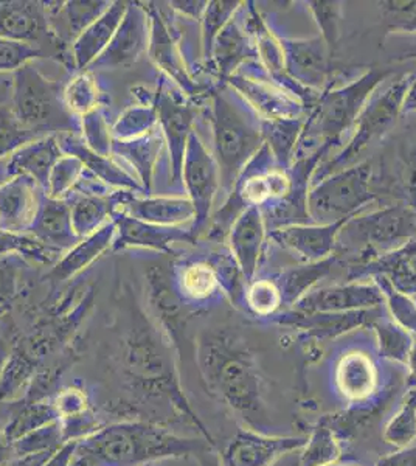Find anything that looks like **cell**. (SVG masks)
I'll list each match as a JSON object with an SVG mask.
<instances>
[{"mask_svg":"<svg viewBox=\"0 0 416 466\" xmlns=\"http://www.w3.org/2000/svg\"><path fill=\"white\" fill-rule=\"evenodd\" d=\"M195 350L207 392L244 428L259 431L266 420V381L248 340L232 329H213L200 334Z\"/></svg>","mask_w":416,"mask_h":466,"instance_id":"cell-1","label":"cell"},{"mask_svg":"<svg viewBox=\"0 0 416 466\" xmlns=\"http://www.w3.org/2000/svg\"><path fill=\"white\" fill-rule=\"evenodd\" d=\"M217 450L204 437H184L142 420L112 421L78 440L69 466H147L167 459L199 457Z\"/></svg>","mask_w":416,"mask_h":466,"instance_id":"cell-2","label":"cell"},{"mask_svg":"<svg viewBox=\"0 0 416 466\" xmlns=\"http://www.w3.org/2000/svg\"><path fill=\"white\" fill-rule=\"evenodd\" d=\"M10 109L17 120L41 137L81 133V120L64 101V87L48 80L35 63L13 72Z\"/></svg>","mask_w":416,"mask_h":466,"instance_id":"cell-3","label":"cell"},{"mask_svg":"<svg viewBox=\"0 0 416 466\" xmlns=\"http://www.w3.org/2000/svg\"><path fill=\"white\" fill-rule=\"evenodd\" d=\"M213 137L222 184L230 188L244 165L259 148L261 133L255 120L226 92H219L213 98Z\"/></svg>","mask_w":416,"mask_h":466,"instance_id":"cell-4","label":"cell"},{"mask_svg":"<svg viewBox=\"0 0 416 466\" xmlns=\"http://www.w3.org/2000/svg\"><path fill=\"white\" fill-rule=\"evenodd\" d=\"M370 167L358 165L323 180L308 197V208L319 224L345 223L359 207L371 199Z\"/></svg>","mask_w":416,"mask_h":466,"instance_id":"cell-5","label":"cell"},{"mask_svg":"<svg viewBox=\"0 0 416 466\" xmlns=\"http://www.w3.org/2000/svg\"><path fill=\"white\" fill-rule=\"evenodd\" d=\"M306 435H266L241 426L218 454L219 466H270L305 446Z\"/></svg>","mask_w":416,"mask_h":466,"instance_id":"cell-6","label":"cell"},{"mask_svg":"<svg viewBox=\"0 0 416 466\" xmlns=\"http://www.w3.org/2000/svg\"><path fill=\"white\" fill-rule=\"evenodd\" d=\"M188 199L195 207V224L193 230H199L208 218L211 204L221 186V176L217 160L213 159L199 136L191 133L185 149L182 176Z\"/></svg>","mask_w":416,"mask_h":466,"instance_id":"cell-7","label":"cell"},{"mask_svg":"<svg viewBox=\"0 0 416 466\" xmlns=\"http://www.w3.org/2000/svg\"><path fill=\"white\" fill-rule=\"evenodd\" d=\"M149 46V16L142 4L129 2L127 15L105 52L89 69H118L136 63Z\"/></svg>","mask_w":416,"mask_h":466,"instance_id":"cell-8","label":"cell"},{"mask_svg":"<svg viewBox=\"0 0 416 466\" xmlns=\"http://www.w3.org/2000/svg\"><path fill=\"white\" fill-rule=\"evenodd\" d=\"M382 302L384 297L380 287L350 283L306 292L299 302L294 303V311L301 314L351 313L378 309Z\"/></svg>","mask_w":416,"mask_h":466,"instance_id":"cell-9","label":"cell"},{"mask_svg":"<svg viewBox=\"0 0 416 466\" xmlns=\"http://www.w3.org/2000/svg\"><path fill=\"white\" fill-rule=\"evenodd\" d=\"M0 36L30 46L53 39L55 32L46 4L0 0Z\"/></svg>","mask_w":416,"mask_h":466,"instance_id":"cell-10","label":"cell"},{"mask_svg":"<svg viewBox=\"0 0 416 466\" xmlns=\"http://www.w3.org/2000/svg\"><path fill=\"white\" fill-rule=\"evenodd\" d=\"M63 156L56 136H48L26 144L6 159L0 160V184L19 176H28L46 191L53 167Z\"/></svg>","mask_w":416,"mask_h":466,"instance_id":"cell-11","label":"cell"},{"mask_svg":"<svg viewBox=\"0 0 416 466\" xmlns=\"http://www.w3.org/2000/svg\"><path fill=\"white\" fill-rule=\"evenodd\" d=\"M407 94V81L401 80L396 85L385 89L384 94L376 96L370 106L365 109L358 122V131L351 140V145L343 151L340 159L336 160L334 165L340 162H350L358 156L362 149L367 148L374 138L380 137L387 127H391L395 120L396 114L402 105V98Z\"/></svg>","mask_w":416,"mask_h":466,"instance_id":"cell-12","label":"cell"},{"mask_svg":"<svg viewBox=\"0 0 416 466\" xmlns=\"http://www.w3.org/2000/svg\"><path fill=\"white\" fill-rule=\"evenodd\" d=\"M334 386L348 404L367 403L384 390L380 369L362 351H350L338 360Z\"/></svg>","mask_w":416,"mask_h":466,"instance_id":"cell-13","label":"cell"},{"mask_svg":"<svg viewBox=\"0 0 416 466\" xmlns=\"http://www.w3.org/2000/svg\"><path fill=\"white\" fill-rule=\"evenodd\" d=\"M380 80V75L371 74L359 83L330 94L319 107L317 131L328 138L342 133L353 122L354 116H358L359 106Z\"/></svg>","mask_w":416,"mask_h":466,"instance_id":"cell-14","label":"cell"},{"mask_svg":"<svg viewBox=\"0 0 416 466\" xmlns=\"http://www.w3.org/2000/svg\"><path fill=\"white\" fill-rule=\"evenodd\" d=\"M157 109L158 127L162 129L165 142L168 144L169 160H171V179L178 182L182 176L185 149L190 138L195 114L190 106H185L173 96L160 89L154 101Z\"/></svg>","mask_w":416,"mask_h":466,"instance_id":"cell-15","label":"cell"},{"mask_svg":"<svg viewBox=\"0 0 416 466\" xmlns=\"http://www.w3.org/2000/svg\"><path fill=\"white\" fill-rule=\"evenodd\" d=\"M28 232L55 254L72 249L83 239L75 232L69 202L47 195L41 198V206Z\"/></svg>","mask_w":416,"mask_h":466,"instance_id":"cell-16","label":"cell"},{"mask_svg":"<svg viewBox=\"0 0 416 466\" xmlns=\"http://www.w3.org/2000/svg\"><path fill=\"white\" fill-rule=\"evenodd\" d=\"M36 182L19 176L0 184V228L6 232H25L32 226L41 206Z\"/></svg>","mask_w":416,"mask_h":466,"instance_id":"cell-17","label":"cell"},{"mask_svg":"<svg viewBox=\"0 0 416 466\" xmlns=\"http://www.w3.org/2000/svg\"><path fill=\"white\" fill-rule=\"evenodd\" d=\"M342 232L348 237L364 239L367 244L389 246L400 239L411 238L416 233L415 217L407 208L396 207L351 221Z\"/></svg>","mask_w":416,"mask_h":466,"instance_id":"cell-18","label":"cell"},{"mask_svg":"<svg viewBox=\"0 0 416 466\" xmlns=\"http://www.w3.org/2000/svg\"><path fill=\"white\" fill-rule=\"evenodd\" d=\"M380 309V308H378ZM378 309L351 311V313L279 314L277 322L300 329L317 340H328L350 333L359 327L373 325L378 320Z\"/></svg>","mask_w":416,"mask_h":466,"instance_id":"cell-19","label":"cell"},{"mask_svg":"<svg viewBox=\"0 0 416 466\" xmlns=\"http://www.w3.org/2000/svg\"><path fill=\"white\" fill-rule=\"evenodd\" d=\"M117 235L114 249L125 248H143V249L169 252L171 246L179 241H191L193 233L180 228H164L156 224L143 223L127 217L125 213H116Z\"/></svg>","mask_w":416,"mask_h":466,"instance_id":"cell-20","label":"cell"},{"mask_svg":"<svg viewBox=\"0 0 416 466\" xmlns=\"http://www.w3.org/2000/svg\"><path fill=\"white\" fill-rule=\"evenodd\" d=\"M131 191L118 212L127 217L143 221V223L156 224L164 228H179L187 221H195V207L188 198L179 197H149L137 198Z\"/></svg>","mask_w":416,"mask_h":466,"instance_id":"cell-21","label":"cell"},{"mask_svg":"<svg viewBox=\"0 0 416 466\" xmlns=\"http://www.w3.org/2000/svg\"><path fill=\"white\" fill-rule=\"evenodd\" d=\"M127 6L129 2H112L105 15L98 17L75 39L72 43L75 69L85 72L96 63V59L105 52L120 27L123 17L127 15Z\"/></svg>","mask_w":416,"mask_h":466,"instance_id":"cell-22","label":"cell"},{"mask_svg":"<svg viewBox=\"0 0 416 466\" xmlns=\"http://www.w3.org/2000/svg\"><path fill=\"white\" fill-rule=\"evenodd\" d=\"M56 137L64 154L78 157L85 165L86 170L89 171L90 175L96 176V179H100L106 186L118 187L120 190L143 191L140 182L134 176L123 170L120 165L111 160V157H106L92 151L83 142L79 134H59Z\"/></svg>","mask_w":416,"mask_h":466,"instance_id":"cell-23","label":"cell"},{"mask_svg":"<svg viewBox=\"0 0 416 466\" xmlns=\"http://www.w3.org/2000/svg\"><path fill=\"white\" fill-rule=\"evenodd\" d=\"M116 235L117 224L112 219L111 223L106 224L96 232L90 233L89 237H85L78 244H75L72 249L67 250L63 258L48 272V280L52 281L53 285H59L85 270L114 246Z\"/></svg>","mask_w":416,"mask_h":466,"instance_id":"cell-24","label":"cell"},{"mask_svg":"<svg viewBox=\"0 0 416 466\" xmlns=\"http://www.w3.org/2000/svg\"><path fill=\"white\" fill-rule=\"evenodd\" d=\"M149 16V46L147 52L157 67L167 72L178 85L185 90L191 92L193 83L185 70L184 59L180 56L179 50L174 44L173 35L169 33L168 25L164 21V16L158 13L157 6L147 4L145 6Z\"/></svg>","mask_w":416,"mask_h":466,"instance_id":"cell-25","label":"cell"},{"mask_svg":"<svg viewBox=\"0 0 416 466\" xmlns=\"http://www.w3.org/2000/svg\"><path fill=\"white\" fill-rule=\"evenodd\" d=\"M264 228L259 207L249 206L243 215L233 224L230 246L238 265L248 279H252L259 266V252L263 244Z\"/></svg>","mask_w":416,"mask_h":466,"instance_id":"cell-26","label":"cell"},{"mask_svg":"<svg viewBox=\"0 0 416 466\" xmlns=\"http://www.w3.org/2000/svg\"><path fill=\"white\" fill-rule=\"evenodd\" d=\"M129 191H114L109 197L79 195L72 204V224L79 238L89 237L107 223H111L118 207L122 206Z\"/></svg>","mask_w":416,"mask_h":466,"instance_id":"cell-27","label":"cell"},{"mask_svg":"<svg viewBox=\"0 0 416 466\" xmlns=\"http://www.w3.org/2000/svg\"><path fill=\"white\" fill-rule=\"evenodd\" d=\"M345 223L321 224L314 228H281L274 233V238L286 248L301 255L306 260H325L334 249L339 228Z\"/></svg>","mask_w":416,"mask_h":466,"instance_id":"cell-28","label":"cell"},{"mask_svg":"<svg viewBox=\"0 0 416 466\" xmlns=\"http://www.w3.org/2000/svg\"><path fill=\"white\" fill-rule=\"evenodd\" d=\"M162 145H164V138L153 131L143 137L132 138V140H114L112 153L120 156L131 165L132 168H136L137 180L143 191L151 193L154 170H156Z\"/></svg>","mask_w":416,"mask_h":466,"instance_id":"cell-29","label":"cell"},{"mask_svg":"<svg viewBox=\"0 0 416 466\" xmlns=\"http://www.w3.org/2000/svg\"><path fill=\"white\" fill-rule=\"evenodd\" d=\"M345 446L331 426L320 419L306 435L300 450V466H331L342 461Z\"/></svg>","mask_w":416,"mask_h":466,"instance_id":"cell-30","label":"cell"},{"mask_svg":"<svg viewBox=\"0 0 416 466\" xmlns=\"http://www.w3.org/2000/svg\"><path fill=\"white\" fill-rule=\"evenodd\" d=\"M385 445L402 450L416 443V384H411L382 431Z\"/></svg>","mask_w":416,"mask_h":466,"instance_id":"cell-31","label":"cell"},{"mask_svg":"<svg viewBox=\"0 0 416 466\" xmlns=\"http://www.w3.org/2000/svg\"><path fill=\"white\" fill-rule=\"evenodd\" d=\"M219 289V274L213 266L207 263H191L185 266L178 279L176 291L180 300L188 302H206Z\"/></svg>","mask_w":416,"mask_h":466,"instance_id":"cell-32","label":"cell"},{"mask_svg":"<svg viewBox=\"0 0 416 466\" xmlns=\"http://www.w3.org/2000/svg\"><path fill=\"white\" fill-rule=\"evenodd\" d=\"M249 54L248 39L233 21H228L226 27L218 33L213 41L210 56L217 59L221 74H230L239 61Z\"/></svg>","mask_w":416,"mask_h":466,"instance_id":"cell-33","label":"cell"},{"mask_svg":"<svg viewBox=\"0 0 416 466\" xmlns=\"http://www.w3.org/2000/svg\"><path fill=\"white\" fill-rule=\"evenodd\" d=\"M100 98V90L96 86V78L87 70L79 72L69 81V85L64 87V101L69 107V111L79 120L87 116L89 112L96 111Z\"/></svg>","mask_w":416,"mask_h":466,"instance_id":"cell-34","label":"cell"},{"mask_svg":"<svg viewBox=\"0 0 416 466\" xmlns=\"http://www.w3.org/2000/svg\"><path fill=\"white\" fill-rule=\"evenodd\" d=\"M373 329L378 336L380 356L401 366H407V360L413 347V340L409 333L398 327L396 323L384 322V320H376L373 323Z\"/></svg>","mask_w":416,"mask_h":466,"instance_id":"cell-35","label":"cell"},{"mask_svg":"<svg viewBox=\"0 0 416 466\" xmlns=\"http://www.w3.org/2000/svg\"><path fill=\"white\" fill-rule=\"evenodd\" d=\"M158 125L156 106H132L123 112L112 127L114 140H132L153 133Z\"/></svg>","mask_w":416,"mask_h":466,"instance_id":"cell-36","label":"cell"},{"mask_svg":"<svg viewBox=\"0 0 416 466\" xmlns=\"http://www.w3.org/2000/svg\"><path fill=\"white\" fill-rule=\"evenodd\" d=\"M85 173L86 167L78 157L64 154L53 167L46 195L53 199H64V197H67L76 188Z\"/></svg>","mask_w":416,"mask_h":466,"instance_id":"cell-37","label":"cell"},{"mask_svg":"<svg viewBox=\"0 0 416 466\" xmlns=\"http://www.w3.org/2000/svg\"><path fill=\"white\" fill-rule=\"evenodd\" d=\"M391 279V285L402 294H415L416 292V244L407 246L406 249L400 250L398 254L391 255L385 261L384 268H380Z\"/></svg>","mask_w":416,"mask_h":466,"instance_id":"cell-38","label":"cell"},{"mask_svg":"<svg viewBox=\"0 0 416 466\" xmlns=\"http://www.w3.org/2000/svg\"><path fill=\"white\" fill-rule=\"evenodd\" d=\"M290 193V180L281 173L252 176L244 182L243 199L250 206H259L272 198H286Z\"/></svg>","mask_w":416,"mask_h":466,"instance_id":"cell-39","label":"cell"},{"mask_svg":"<svg viewBox=\"0 0 416 466\" xmlns=\"http://www.w3.org/2000/svg\"><path fill=\"white\" fill-rule=\"evenodd\" d=\"M39 138L43 137L17 120L10 106L0 105V160L6 159L17 149Z\"/></svg>","mask_w":416,"mask_h":466,"instance_id":"cell-40","label":"cell"},{"mask_svg":"<svg viewBox=\"0 0 416 466\" xmlns=\"http://www.w3.org/2000/svg\"><path fill=\"white\" fill-rule=\"evenodd\" d=\"M331 260H321L320 263L312 266H305L300 269L290 270L289 274H286L285 279L281 281V296L283 302L294 305L299 302L306 292H309V288L316 283L320 277L325 276V272L330 269Z\"/></svg>","mask_w":416,"mask_h":466,"instance_id":"cell-41","label":"cell"},{"mask_svg":"<svg viewBox=\"0 0 416 466\" xmlns=\"http://www.w3.org/2000/svg\"><path fill=\"white\" fill-rule=\"evenodd\" d=\"M290 64L299 75L308 80L321 78L327 70V59L323 46L319 41L311 43H295L290 46Z\"/></svg>","mask_w":416,"mask_h":466,"instance_id":"cell-42","label":"cell"},{"mask_svg":"<svg viewBox=\"0 0 416 466\" xmlns=\"http://www.w3.org/2000/svg\"><path fill=\"white\" fill-rule=\"evenodd\" d=\"M112 2H101V0H81V2H66L63 6L64 19L67 24V33L72 39L85 32L86 28L92 25L98 17L105 15L106 10L111 6Z\"/></svg>","mask_w":416,"mask_h":466,"instance_id":"cell-43","label":"cell"},{"mask_svg":"<svg viewBox=\"0 0 416 466\" xmlns=\"http://www.w3.org/2000/svg\"><path fill=\"white\" fill-rule=\"evenodd\" d=\"M11 254L21 255L24 258H32L41 263H48L52 260V255L55 252L47 249L32 235L6 232L0 228V257Z\"/></svg>","mask_w":416,"mask_h":466,"instance_id":"cell-44","label":"cell"},{"mask_svg":"<svg viewBox=\"0 0 416 466\" xmlns=\"http://www.w3.org/2000/svg\"><path fill=\"white\" fill-rule=\"evenodd\" d=\"M81 138L96 154L106 157L111 156L114 138L101 107H96V111L89 112L81 118Z\"/></svg>","mask_w":416,"mask_h":466,"instance_id":"cell-45","label":"cell"},{"mask_svg":"<svg viewBox=\"0 0 416 466\" xmlns=\"http://www.w3.org/2000/svg\"><path fill=\"white\" fill-rule=\"evenodd\" d=\"M380 289L382 292L389 308H391L396 325L409 333L411 339H416V305L411 302V297L402 294L393 288L391 281L387 279H380Z\"/></svg>","mask_w":416,"mask_h":466,"instance_id":"cell-46","label":"cell"},{"mask_svg":"<svg viewBox=\"0 0 416 466\" xmlns=\"http://www.w3.org/2000/svg\"><path fill=\"white\" fill-rule=\"evenodd\" d=\"M246 302L253 314L259 318H269L283 305V296L279 288L272 281L259 280L249 288Z\"/></svg>","mask_w":416,"mask_h":466,"instance_id":"cell-47","label":"cell"},{"mask_svg":"<svg viewBox=\"0 0 416 466\" xmlns=\"http://www.w3.org/2000/svg\"><path fill=\"white\" fill-rule=\"evenodd\" d=\"M300 131V123L292 118H274L268 125V138L277 159L286 162L294 149L295 138Z\"/></svg>","mask_w":416,"mask_h":466,"instance_id":"cell-48","label":"cell"},{"mask_svg":"<svg viewBox=\"0 0 416 466\" xmlns=\"http://www.w3.org/2000/svg\"><path fill=\"white\" fill-rule=\"evenodd\" d=\"M41 56L44 52L39 47L0 36V72H16L22 66Z\"/></svg>","mask_w":416,"mask_h":466,"instance_id":"cell-49","label":"cell"},{"mask_svg":"<svg viewBox=\"0 0 416 466\" xmlns=\"http://www.w3.org/2000/svg\"><path fill=\"white\" fill-rule=\"evenodd\" d=\"M237 2H210L207 5L204 13V48H206V56L208 58L211 55L213 41L218 36V33L226 27L227 22L232 19L233 11L237 10Z\"/></svg>","mask_w":416,"mask_h":466,"instance_id":"cell-50","label":"cell"},{"mask_svg":"<svg viewBox=\"0 0 416 466\" xmlns=\"http://www.w3.org/2000/svg\"><path fill=\"white\" fill-rule=\"evenodd\" d=\"M22 266L21 255L0 257V307H8V303L16 297Z\"/></svg>","mask_w":416,"mask_h":466,"instance_id":"cell-51","label":"cell"},{"mask_svg":"<svg viewBox=\"0 0 416 466\" xmlns=\"http://www.w3.org/2000/svg\"><path fill=\"white\" fill-rule=\"evenodd\" d=\"M376 466H416V443L380 457Z\"/></svg>","mask_w":416,"mask_h":466,"instance_id":"cell-52","label":"cell"},{"mask_svg":"<svg viewBox=\"0 0 416 466\" xmlns=\"http://www.w3.org/2000/svg\"><path fill=\"white\" fill-rule=\"evenodd\" d=\"M168 5L171 6L173 10L182 13L184 16L200 19V17L204 16V13H206L208 2H196V0L182 2V0H180V2H169Z\"/></svg>","mask_w":416,"mask_h":466,"instance_id":"cell-53","label":"cell"},{"mask_svg":"<svg viewBox=\"0 0 416 466\" xmlns=\"http://www.w3.org/2000/svg\"><path fill=\"white\" fill-rule=\"evenodd\" d=\"M17 459L16 451L13 448V443L6 439L5 435L0 432V466H5L6 463Z\"/></svg>","mask_w":416,"mask_h":466,"instance_id":"cell-54","label":"cell"},{"mask_svg":"<svg viewBox=\"0 0 416 466\" xmlns=\"http://www.w3.org/2000/svg\"><path fill=\"white\" fill-rule=\"evenodd\" d=\"M270 466H300V450L288 452Z\"/></svg>","mask_w":416,"mask_h":466,"instance_id":"cell-55","label":"cell"},{"mask_svg":"<svg viewBox=\"0 0 416 466\" xmlns=\"http://www.w3.org/2000/svg\"><path fill=\"white\" fill-rule=\"evenodd\" d=\"M199 459L200 466H219V459H218L217 450L208 451L204 452Z\"/></svg>","mask_w":416,"mask_h":466,"instance_id":"cell-56","label":"cell"},{"mask_svg":"<svg viewBox=\"0 0 416 466\" xmlns=\"http://www.w3.org/2000/svg\"><path fill=\"white\" fill-rule=\"evenodd\" d=\"M407 369L411 371L409 386L416 384V344H413V347H411V355H409V360H407Z\"/></svg>","mask_w":416,"mask_h":466,"instance_id":"cell-57","label":"cell"},{"mask_svg":"<svg viewBox=\"0 0 416 466\" xmlns=\"http://www.w3.org/2000/svg\"><path fill=\"white\" fill-rule=\"evenodd\" d=\"M409 96H406V107L409 106L411 109H416V80L413 85H411V90L407 92Z\"/></svg>","mask_w":416,"mask_h":466,"instance_id":"cell-58","label":"cell"},{"mask_svg":"<svg viewBox=\"0 0 416 466\" xmlns=\"http://www.w3.org/2000/svg\"><path fill=\"white\" fill-rule=\"evenodd\" d=\"M331 466H362L358 465V463H351V461H338V463H334V465Z\"/></svg>","mask_w":416,"mask_h":466,"instance_id":"cell-59","label":"cell"},{"mask_svg":"<svg viewBox=\"0 0 416 466\" xmlns=\"http://www.w3.org/2000/svg\"><path fill=\"white\" fill-rule=\"evenodd\" d=\"M6 311H8V307H0V319L5 316Z\"/></svg>","mask_w":416,"mask_h":466,"instance_id":"cell-60","label":"cell"},{"mask_svg":"<svg viewBox=\"0 0 416 466\" xmlns=\"http://www.w3.org/2000/svg\"><path fill=\"white\" fill-rule=\"evenodd\" d=\"M2 101H4V96H2V94H0V105H2Z\"/></svg>","mask_w":416,"mask_h":466,"instance_id":"cell-61","label":"cell"},{"mask_svg":"<svg viewBox=\"0 0 416 466\" xmlns=\"http://www.w3.org/2000/svg\"><path fill=\"white\" fill-rule=\"evenodd\" d=\"M147 466H149V465H147Z\"/></svg>","mask_w":416,"mask_h":466,"instance_id":"cell-62","label":"cell"}]
</instances>
